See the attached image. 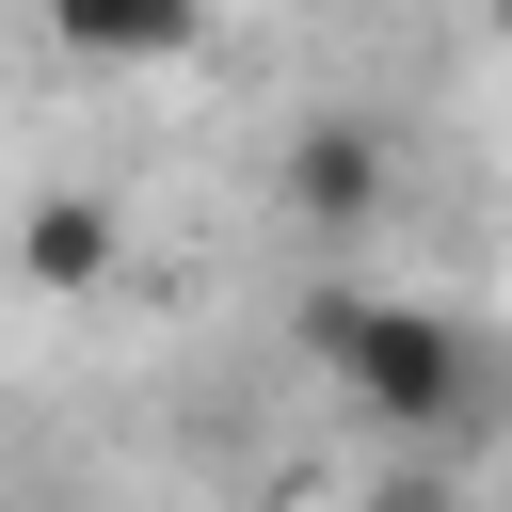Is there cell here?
Masks as SVG:
<instances>
[{
    "label": "cell",
    "mask_w": 512,
    "mask_h": 512,
    "mask_svg": "<svg viewBox=\"0 0 512 512\" xmlns=\"http://www.w3.org/2000/svg\"><path fill=\"white\" fill-rule=\"evenodd\" d=\"M0 256H16V288L80 304V288H112V256H128V208L64 176V192H32V208H16V240H0Z\"/></svg>",
    "instance_id": "3"
},
{
    "label": "cell",
    "mask_w": 512,
    "mask_h": 512,
    "mask_svg": "<svg viewBox=\"0 0 512 512\" xmlns=\"http://www.w3.org/2000/svg\"><path fill=\"white\" fill-rule=\"evenodd\" d=\"M32 16H48V48H64V64H112V80H128V64H192V48H208V0H32Z\"/></svg>",
    "instance_id": "4"
},
{
    "label": "cell",
    "mask_w": 512,
    "mask_h": 512,
    "mask_svg": "<svg viewBox=\"0 0 512 512\" xmlns=\"http://www.w3.org/2000/svg\"><path fill=\"white\" fill-rule=\"evenodd\" d=\"M368 512H448V480H384V496H368Z\"/></svg>",
    "instance_id": "5"
},
{
    "label": "cell",
    "mask_w": 512,
    "mask_h": 512,
    "mask_svg": "<svg viewBox=\"0 0 512 512\" xmlns=\"http://www.w3.org/2000/svg\"><path fill=\"white\" fill-rule=\"evenodd\" d=\"M272 192H288L304 240H384V208H400V144H384V112H352V96L288 112V128H272Z\"/></svg>",
    "instance_id": "2"
},
{
    "label": "cell",
    "mask_w": 512,
    "mask_h": 512,
    "mask_svg": "<svg viewBox=\"0 0 512 512\" xmlns=\"http://www.w3.org/2000/svg\"><path fill=\"white\" fill-rule=\"evenodd\" d=\"M304 368H320L384 448H464V432L512 400L496 336H480L464 304H432V288H320V304H304Z\"/></svg>",
    "instance_id": "1"
}]
</instances>
